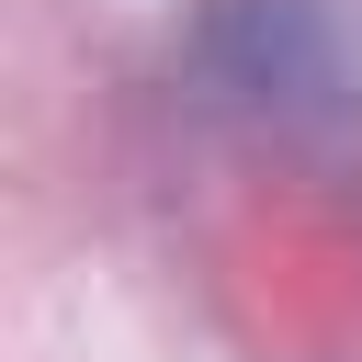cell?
I'll use <instances>...</instances> for the list:
<instances>
[{"instance_id": "1", "label": "cell", "mask_w": 362, "mask_h": 362, "mask_svg": "<svg viewBox=\"0 0 362 362\" xmlns=\"http://www.w3.org/2000/svg\"><path fill=\"white\" fill-rule=\"evenodd\" d=\"M294 68H305V45H283V34H272V79H294ZM238 79H260V34L238 45Z\"/></svg>"}]
</instances>
